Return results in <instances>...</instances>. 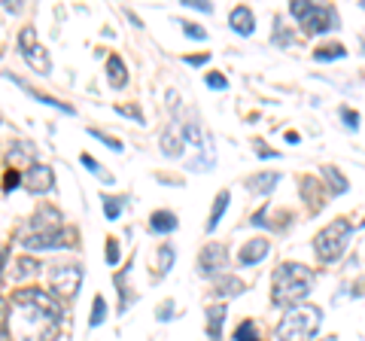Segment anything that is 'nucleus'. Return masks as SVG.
<instances>
[{"label": "nucleus", "mask_w": 365, "mask_h": 341, "mask_svg": "<svg viewBox=\"0 0 365 341\" xmlns=\"http://www.w3.org/2000/svg\"><path fill=\"white\" fill-rule=\"evenodd\" d=\"M0 341H13V335H9V332H0Z\"/></svg>", "instance_id": "a18cd8bd"}, {"label": "nucleus", "mask_w": 365, "mask_h": 341, "mask_svg": "<svg viewBox=\"0 0 365 341\" xmlns=\"http://www.w3.org/2000/svg\"><path fill=\"white\" fill-rule=\"evenodd\" d=\"M225 305H210L207 308V335L210 341H222V323H225Z\"/></svg>", "instance_id": "dca6fc26"}, {"label": "nucleus", "mask_w": 365, "mask_h": 341, "mask_svg": "<svg viewBox=\"0 0 365 341\" xmlns=\"http://www.w3.org/2000/svg\"><path fill=\"white\" fill-rule=\"evenodd\" d=\"M274 43H280V46H289V43H292V34L283 28L280 21H277V31H274Z\"/></svg>", "instance_id": "4c0bfd02"}, {"label": "nucleus", "mask_w": 365, "mask_h": 341, "mask_svg": "<svg viewBox=\"0 0 365 341\" xmlns=\"http://www.w3.org/2000/svg\"><path fill=\"white\" fill-rule=\"evenodd\" d=\"M280 183V174L277 170H262V174H256V177H250L247 180V186H250V192H256V195H268V192Z\"/></svg>", "instance_id": "4468645a"}, {"label": "nucleus", "mask_w": 365, "mask_h": 341, "mask_svg": "<svg viewBox=\"0 0 365 341\" xmlns=\"http://www.w3.org/2000/svg\"><path fill=\"white\" fill-rule=\"evenodd\" d=\"M6 332L13 341H55L61 332V305L40 287L13 292L6 317Z\"/></svg>", "instance_id": "f257e3e1"}, {"label": "nucleus", "mask_w": 365, "mask_h": 341, "mask_svg": "<svg viewBox=\"0 0 365 341\" xmlns=\"http://www.w3.org/2000/svg\"><path fill=\"white\" fill-rule=\"evenodd\" d=\"M49 232H61V213L55 208H49V204H43V208L34 213L25 235H49Z\"/></svg>", "instance_id": "6e6552de"}, {"label": "nucleus", "mask_w": 365, "mask_h": 341, "mask_svg": "<svg viewBox=\"0 0 365 341\" xmlns=\"http://www.w3.org/2000/svg\"><path fill=\"white\" fill-rule=\"evenodd\" d=\"M222 265H225V247L222 244H207L201 250V259H198L201 275H220Z\"/></svg>", "instance_id": "1a4fd4ad"}, {"label": "nucleus", "mask_w": 365, "mask_h": 341, "mask_svg": "<svg viewBox=\"0 0 365 341\" xmlns=\"http://www.w3.org/2000/svg\"><path fill=\"white\" fill-rule=\"evenodd\" d=\"M287 143H299V134H295V131H287Z\"/></svg>", "instance_id": "c03bdc74"}, {"label": "nucleus", "mask_w": 365, "mask_h": 341, "mask_svg": "<svg viewBox=\"0 0 365 341\" xmlns=\"http://www.w3.org/2000/svg\"><path fill=\"white\" fill-rule=\"evenodd\" d=\"M104 259H107L110 265H119L122 250H119V241H116V238H107V244H104Z\"/></svg>", "instance_id": "c756f323"}, {"label": "nucleus", "mask_w": 365, "mask_h": 341, "mask_svg": "<svg viewBox=\"0 0 365 341\" xmlns=\"http://www.w3.org/2000/svg\"><path fill=\"white\" fill-rule=\"evenodd\" d=\"M49 283H52L55 299H73L79 292V283H83V271L76 265H58L49 275Z\"/></svg>", "instance_id": "423d86ee"}, {"label": "nucleus", "mask_w": 365, "mask_h": 341, "mask_svg": "<svg viewBox=\"0 0 365 341\" xmlns=\"http://www.w3.org/2000/svg\"><path fill=\"white\" fill-rule=\"evenodd\" d=\"M174 244H162L158 247V253H155V268H158V278H165L168 271H170V265H174Z\"/></svg>", "instance_id": "aec40b11"}, {"label": "nucleus", "mask_w": 365, "mask_h": 341, "mask_svg": "<svg viewBox=\"0 0 365 341\" xmlns=\"http://www.w3.org/2000/svg\"><path fill=\"white\" fill-rule=\"evenodd\" d=\"M4 265H6V247H0V271H4Z\"/></svg>", "instance_id": "37998d69"}, {"label": "nucleus", "mask_w": 365, "mask_h": 341, "mask_svg": "<svg viewBox=\"0 0 365 341\" xmlns=\"http://www.w3.org/2000/svg\"><path fill=\"white\" fill-rule=\"evenodd\" d=\"M289 13L302 21L304 34H326L338 28V13L332 6H319V4H302V0H292Z\"/></svg>", "instance_id": "39448f33"}, {"label": "nucleus", "mask_w": 365, "mask_h": 341, "mask_svg": "<svg viewBox=\"0 0 365 341\" xmlns=\"http://www.w3.org/2000/svg\"><path fill=\"white\" fill-rule=\"evenodd\" d=\"M235 341H259V329L253 320H244L241 326L235 329Z\"/></svg>", "instance_id": "bb28decb"}, {"label": "nucleus", "mask_w": 365, "mask_h": 341, "mask_svg": "<svg viewBox=\"0 0 365 341\" xmlns=\"http://www.w3.org/2000/svg\"><path fill=\"white\" fill-rule=\"evenodd\" d=\"M155 317H158V320H165V323H168L170 317H174V302H170V299H168V302H162V308L155 311Z\"/></svg>", "instance_id": "ea45409f"}, {"label": "nucleus", "mask_w": 365, "mask_h": 341, "mask_svg": "<svg viewBox=\"0 0 365 341\" xmlns=\"http://www.w3.org/2000/svg\"><path fill=\"white\" fill-rule=\"evenodd\" d=\"M256 156H262V158H280V153H277V150H271L265 141H256Z\"/></svg>", "instance_id": "58836bf2"}, {"label": "nucleus", "mask_w": 365, "mask_h": 341, "mask_svg": "<svg viewBox=\"0 0 365 341\" xmlns=\"http://www.w3.org/2000/svg\"><path fill=\"white\" fill-rule=\"evenodd\" d=\"M319 320H323V311L317 308V305H295L289 308V314L283 317V323L277 329V338L280 341H311L319 329Z\"/></svg>", "instance_id": "7ed1b4c3"}, {"label": "nucleus", "mask_w": 365, "mask_h": 341, "mask_svg": "<svg viewBox=\"0 0 365 341\" xmlns=\"http://www.w3.org/2000/svg\"><path fill=\"white\" fill-rule=\"evenodd\" d=\"M314 287V271L302 263H283L274 268V290L271 302L283 305V308H295L304 302V295Z\"/></svg>", "instance_id": "f03ea898"}, {"label": "nucleus", "mask_w": 365, "mask_h": 341, "mask_svg": "<svg viewBox=\"0 0 365 341\" xmlns=\"http://www.w3.org/2000/svg\"><path fill=\"white\" fill-rule=\"evenodd\" d=\"M6 317H9V302L0 295V332H6Z\"/></svg>", "instance_id": "79ce46f5"}, {"label": "nucleus", "mask_w": 365, "mask_h": 341, "mask_svg": "<svg viewBox=\"0 0 365 341\" xmlns=\"http://www.w3.org/2000/svg\"><path fill=\"white\" fill-rule=\"evenodd\" d=\"M13 79V76H9ZM21 88H25V92L31 95V98H37V101H43V104H49V107H55V110H64V113H73V107L71 104H61V101H55V98H49V95H43V92H37V88H31L28 83H19Z\"/></svg>", "instance_id": "5701e85b"}, {"label": "nucleus", "mask_w": 365, "mask_h": 341, "mask_svg": "<svg viewBox=\"0 0 365 341\" xmlns=\"http://www.w3.org/2000/svg\"><path fill=\"white\" fill-rule=\"evenodd\" d=\"M228 25H232L235 34H241V37H250V34L256 31V16H253V9H250L247 4L235 6L232 16H228Z\"/></svg>", "instance_id": "9d476101"}, {"label": "nucleus", "mask_w": 365, "mask_h": 341, "mask_svg": "<svg viewBox=\"0 0 365 341\" xmlns=\"http://www.w3.org/2000/svg\"><path fill=\"white\" fill-rule=\"evenodd\" d=\"M116 113H122V116H128V119H134L137 125H146V116H143V113H140V107H131V104H119L116 107Z\"/></svg>", "instance_id": "473e14b6"}, {"label": "nucleus", "mask_w": 365, "mask_h": 341, "mask_svg": "<svg viewBox=\"0 0 365 341\" xmlns=\"http://www.w3.org/2000/svg\"><path fill=\"white\" fill-rule=\"evenodd\" d=\"M244 292V280L232 278V275H220L216 278V295H241Z\"/></svg>", "instance_id": "a211bd4d"}, {"label": "nucleus", "mask_w": 365, "mask_h": 341, "mask_svg": "<svg viewBox=\"0 0 365 341\" xmlns=\"http://www.w3.org/2000/svg\"><path fill=\"white\" fill-rule=\"evenodd\" d=\"M107 79L113 88H125L128 86V67H125V61L119 58V55H110L107 58Z\"/></svg>", "instance_id": "2eb2a0df"}, {"label": "nucleus", "mask_w": 365, "mask_h": 341, "mask_svg": "<svg viewBox=\"0 0 365 341\" xmlns=\"http://www.w3.org/2000/svg\"><path fill=\"white\" fill-rule=\"evenodd\" d=\"M88 134H91V138H98L101 143H107V146H110V150H113V153H122V141H119V138H110V134H104V131H98V128H88Z\"/></svg>", "instance_id": "7c9ffc66"}, {"label": "nucleus", "mask_w": 365, "mask_h": 341, "mask_svg": "<svg viewBox=\"0 0 365 341\" xmlns=\"http://www.w3.org/2000/svg\"><path fill=\"white\" fill-rule=\"evenodd\" d=\"M323 174H326V183H332V192L335 195H341V192H347V180L341 177V170L338 168H323Z\"/></svg>", "instance_id": "b1692460"}, {"label": "nucleus", "mask_w": 365, "mask_h": 341, "mask_svg": "<svg viewBox=\"0 0 365 341\" xmlns=\"http://www.w3.org/2000/svg\"><path fill=\"white\" fill-rule=\"evenodd\" d=\"M21 58H25L31 64V71H37L40 76H49L52 73V58H49V52H46L40 43H34V46H28V49H21Z\"/></svg>", "instance_id": "9b49d317"}, {"label": "nucleus", "mask_w": 365, "mask_h": 341, "mask_svg": "<svg viewBox=\"0 0 365 341\" xmlns=\"http://www.w3.org/2000/svg\"><path fill=\"white\" fill-rule=\"evenodd\" d=\"M341 119H344V125H347V128H353V131L359 128V113H356V110H350V107H341Z\"/></svg>", "instance_id": "c9c22d12"}, {"label": "nucleus", "mask_w": 365, "mask_h": 341, "mask_svg": "<svg viewBox=\"0 0 365 341\" xmlns=\"http://www.w3.org/2000/svg\"><path fill=\"white\" fill-rule=\"evenodd\" d=\"M362 55H365V40H362Z\"/></svg>", "instance_id": "49530a36"}, {"label": "nucleus", "mask_w": 365, "mask_h": 341, "mask_svg": "<svg viewBox=\"0 0 365 341\" xmlns=\"http://www.w3.org/2000/svg\"><path fill=\"white\" fill-rule=\"evenodd\" d=\"M204 83H207V88H216V92H225V88H228V79H225V73H220V71L207 73V76H204Z\"/></svg>", "instance_id": "72a5a7b5"}, {"label": "nucleus", "mask_w": 365, "mask_h": 341, "mask_svg": "<svg viewBox=\"0 0 365 341\" xmlns=\"http://www.w3.org/2000/svg\"><path fill=\"white\" fill-rule=\"evenodd\" d=\"M16 186H21V174H19V168H9V170H6V177H4V189H6V192H13Z\"/></svg>", "instance_id": "f704fd0d"}, {"label": "nucleus", "mask_w": 365, "mask_h": 341, "mask_svg": "<svg viewBox=\"0 0 365 341\" xmlns=\"http://www.w3.org/2000/svg\"><path fill=\"white\" fill-rule=\"evenodd\" d=\"M122 201L125 198H116V195H104V217L107 220H116L122 213Z\"/></svg>", "instance_id": "c85d7f7f"}, {"label": "nucleus", "mask_w": 365, "mask_h": 341, "mask_svg": "<svg viewBox=\"0 0 365 341\" xmlns=\"http://www.w3.org/2000/svg\"><path fill=\"white\" fill-rule=\"evenodd\" d=\"M104 317H107V302H104V295H95V305H91V326H101L104 323Z\"/></svg>", "instance_id": "cd10ccee"}, {"label": "nucleus", "mask_w": 365, "mask_h": 341, "mask_svg": "<svg viewBox=\"0 0 365 341\" xmlns=\"http://www.w3.org/2000/svg\"><path fill=\"white\" fill-rule=\"evenodd\" d=\"M182 150H186V143H182V125L170 122L168 128L162 131V153H165L168 158H174V156H180Z\"/></svg>", "instance_id": "f8f14e48"}, {"label": "nucleus", "mask_w": 365, "mask_h": 341, "mask_svg": "<svg viewBox=\"0 0 365 341\" xmlns=\"http://www.w3.org/2000/svg\"><path fill=\"white\" fill-rule=\"evenodd\" d=\"M37 271H40V263L34 256H21V259H16V263H13V278L16 280H25L31 275H37Z\"/></svg>", "instance_id": "6ab92c4d"}, {"label": "nucleus", "mask_w": 365, "mask_h": 341, "mask_svg": "<svg viewBox=\"0 0 365 341\" xmlns=\"http://www.w3.org/2000/svg\"><path fill=\"white\" fill-rule=\"evenodd\" d=\"M177 225H180V220H177L174 210H155L153 217H150V229H153V232L168 235V232H174Z\"/></svg>", "instance_id": "f3484780"}, {"label": "nucleus", "mask_w": 365, "mask_h": 341, "mask_svg": "<svg viewBox=\"0 0 365 341\" xmlns=\"http://www.w3.org/2000/svg\"><path fill=\"white\" fill-rule=\"evenodd\" d=\"M268 250H271V244L265 241V238H256V241H247L244 247H241V265H256V263H262V259L268 256Z\"/></svg>", "instance_id": "ddd939ff"}, {"label": "nucleus", "mask_w": 365, "mask_h": 341, "mask_svg": "<svg viewBox=\"0 0 365 341\" xmlns=\"http://www.w3.org/2000/svg\"><path fill=\"white\" fill-rule=\"evenodd\" d=\"M225 208H228V189H222L220 195H216V201H213V210H210V217H207V232H213L216 225H220Z\"/></svg>", "instance_id": "412c9836"}, {"label": "nucleus", "mask_w": 365, "mask_h": 341, "mask_svg": "<svg viewBox=\"0 0 365 341\" xmlns=\"http://www.w3.org/2000/svg\"><path fill=\"white\" fill-rule=\"evenodd\" d=\"M21 162H28V168H31V165H37V162H34V153H31V146H28V143H19V146H16V153L9 150V165H21Z\"/></svg>", "instance_id": "393cba45"}, {"label": "nucleus", "mask_w": 365, "mask_h": 341, "mask_svg": "<svg viewBox=\"0 0 365 341\" xmlns=\"http://www.w3.org/2000/svg\"><path fill=\"white\" fill-rule=\"evenodd\" d=\"M21 186H25L28 192H34V195H43V192H52L55 186V174L52 168L46 165H31L25 174H21Z\"/></svg>", "instance_id": "0eeeda50"}, {"label": "nucleus", "mask_w": 365, "mask_h": 341, "mask_svg": "<svg viewBox=\"0 0 365 341\" xmlns=\"http://www.w3.org/2000/svg\"><path fill=\"white\" fill-rule=\"evenodd\" d=\"M182 6H189V9H198V13H213V4H207V0H182Z\"/></svg>", "instance_id": "e433bc0d"}, {"label": "nucleus", "mask_w": 365, "mask_h": 341, "mask_svg": "<svg viewBox=\"0 0 365 341\" xmlns=\"http://www.w3.org/2000/svg\"><path fill=\"white\" fill-rule=\"evenodd\" d=\"M347 49L341 46V43H329V46H319L314 52V61H338V58H344Z\"/></svg>", "instance_id": "4be33fe9"}, {"label": "nucleus", "mask_w": 365, "mask_h": 341, "mask_svg": "<svg viewBox=\"0 0 365 341\" xmlns=\"http://www.w3.org/2000/svg\"><path fill=\"white\" fill-rule=\"evenodd\" d=\"M180 28H182V34H186V37H192V40H207V31H204L201 25H195V21H180Z\"/></svg>", "instance_id": "2f4dec72"}, {"label": "nucleus", "mask_w": 365, "mask_h": 341, "mask_svg": "<svg viewBox=\"0 0 365 341\" xmlns=\"http://www.w3.org/2000/svg\"><path fill=\"white\" fill-rule=\"evenodd\" d=\"M350 232H353V223L347 217H338L335 223H329L326 229H319L314 238V250L323 263H335V259L344 256L347 241H350Z\"/></svg>", "instance_id": "20e7f679"}, {"label": "nucleus", "mask_w": 365, "mask_h": 341, "mask_svg": "<svg viewBox=\"0 0 365 341\" xmlns=\"http://www.w3.org/2000/svg\"><path fill=\"white\" fill-rule=\"evenodd\" d=\"M186 64H192V67H201V64H207L210 61V52H201V55H186V58H182Z\"/></svg>", "instance_id": "a19ab883"}, {"label": "nucleus", "mask_w": 365, "mask_h": 341, "mask_svg": "<svg viewBox=\"0 0 365 341\" xmlns=\"http://www.w3.org/2000/svg\"><path fill=\"white\" fill-rule=\"evenodd\" d=\"M79 162H83V165L91 170V174L98 177V180H104V183H113V174H107V170L98 165V158H91V156H86V153H83V156H79Z\"/></svg>", "instance_id": "a878e982"}]
</instances>
